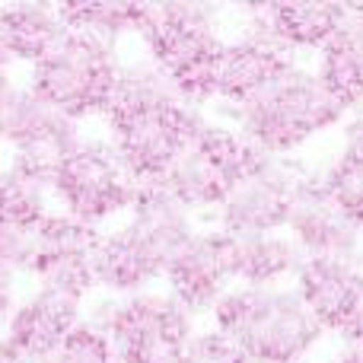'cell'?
<instances>
[{"label": "cell", "instance_id": "cell-1", "mask_svg": "<svg viewBox=\"0 0 363 363\" xmlns=\"http://www.w3.org/2000/svg\"><path fill=\"white\" fill-rule=\"evenodd\" d=\"M106 115L112 125V150L134 185H160L204 131L198 108L182 99L157 64L118 70Z\"/></svg>", "mask_w": 363, "mask_h": 363}, {"label": "cell", "instance_id": "cell-2", "mask_svg": "<svg viewBox=\"0 0 363 363\" xmlns=\"http://www.w3.org/2000/svg\"><path fill=\"white\" fill-rule=\"evenodd\" d=\"M213 319L249 363H296L322 335L300 294L277 287L230 290L217 300Z\"/></svg>", "mask_w": 363, "mask_h": 363}, {"label": "cell", "instance_id": "cell-3", "mask_svg": "<svg viewBox=\"0 0 363 363\" xmlns=\"http://www.w3.org/2000/svg\"><path fill=\"white\" fill-rule=\"evenodd\" d=\"M138 32L144 35L153 64L169 77L185 102H204L213 96L217 64L223 42L211 26V13L191 4H157L140 10Z\"/></svg>", "mask_w": 363, "mask_h": 363}, {"label": "cell", "instance_id": "cell-4", "mask_svg": "<svg viewBox=\"0 0 363 363\" xmlns=\"http://www.w3.org/2000/svg\"><path fill=\"white\" fill-rule=\"evenodd\" d=\"M345 115V106L325 89L315 74L290 67L255 99L242 102V138H249L268 157L306 144L319 131L332 128Z\"/></svg>", "mask_w": 363, "mask_h": 363}, {"label": "cell", "instance_id": "cell-5", "mask_svg": "<svg viewBox=\"0 0 363 363\" xmlns=\"http://www.w3.org/2000/svg\"><path fill=\"white\" fill-rule=\"evenodd\" d=\"M115 83H118V64L108 42L67 29V35L42 61L32 64L29 89L77 121L96 112H108Z\"/></svg>", "mask_w": 363, "mask_h": 363}, {"label": "cell", "instance_id": "cell-6", "mask_svg": "<svg viewBox=\"0 0 363 363\" xmlns=\"http://www.w3.org/2000/svg\"><path fill=\"white\" fill-rule=\"evenodd\" d=\"M268 160V153L258 150L242 134L204 125V131L191 140V147L176 160V166L166 172L160 185L182 207L223 204L233 194V188L249 179L252 172H258Z\"/></svg>", "mask_w": 363, "mask_h": 363}, {"label": "cell", "instance_id": "cell-7", "mask_svg": "<svg viewBox=\"0 0 363 363\" xmlns=\"http://www.w3.org/2000/svg\"><path fill=\"white\" fill-rule=\"evenodd\" d=\"M51 188L67 204V213L93 226L112 213L125 211L138 198V185L125 172L112 147L99 140H80L67 160L57 166Z\"/></svg>", "mask_w": 363, "mask_h": 363}, {"label": "cell", "instance_id": "cell-8", "mask_svg": "<svg viewBox=\"0 0 363 363\" xmlns=\"http://www.w3.org/2000/svg\"><path fill=\"white\" fill-rule=\"evenodd\" d=\"M4 138L16 147L13 169L42 182V185H51L57 166L80 144L74 118H67L55 106H48L32 89H10Z\"/></svg>", "mask_w": 363, "mask_h": 363}, {"label": "cell", "instance_id": "cell-9", "mask_svg": "<svg viewBox=\"0 0 363 363\" xmlns=\"http://www.w3.org/2000/svg\"><path fill=\"white\" fill-rule=\"evenodd\" d=\"M106 335L118 363H150L191 341V313L172 296L134 294L108 313Z\"/></svg>", "mask_w": 363, "mask_h": 363}, {"label": "cell", "instance_id": "cell-10", "mask_svg": "<svg viewBox=\"0 0 363 363\" xmlns=\"http://www.w3.org/2000/svg\"><path fill=\"white\" fill-rule=\"evenodd\" d=\"M96 245H99V233L89 223L70 213H48L38 223L32 274L45 284V290L80 303V296H86L96 284Z\"/></svg>", "mask_w": 363, "mask_h": 363}, {"label": "cell", "instance_id": "cell-11", "mask_svg": "<svg viewBox=\"0 0 363 363\" xmlns=\"http://www.w3.org/2000/svg\"><path fill=\"white\" fill-rule=\"evenodd\" d=\"M296 188H300V179H294L271 157L258 172L239 182L230 198L220 204L223 230L233 236H268L287 226Z\"/></svg>", "mask_w": 363, "mask_h": 363}, {"label": "cell", "instance_id": "cell-12", "mask_svg": "<svg viewBox=\"0 0 363 363\" xmlns=\"http://www.w3.org/2000/svg\"><path fill=\"white\" fill-rule=\"evenodd\" d=\"M77 325H80V303L42 290L13 313L6 338L0 341V363L55 360L57 347Z\"/></svg>", "mask_w": 363, "mask_h": 363}, {"label": "cell", "instance_id": "cell-13", "mask_svg": "<svg viewBox=\"0 0 363 363\" xmlns=\"http://www.w3.org/2000/svg\"><path fill=\"white\" fill-rule=\"evenodd\" d=\"M131 245L140 252L147 264L157 274H166L172 258L191 242V223L185 207L166 191L163 185H138L134 198V217L128 226H121Z\"/></svg>", "mask_w": 363, "mask_h": 363}, {"label": "cell", "instance_id": "cell-14", "mask_svg": "<svg viewBox=\"0 0 363 363\" xmlns=\"http://www.w3.org/2000/svg\"><path fill=\"white\" fill-rule=\"evenodd\" d=\"M290 70L287 45L271 38L268 32L255 29L252 35L239 38L233 45H223V55L217 64L213 96H223L233 102H249L258 93L277 83Z\"/></svg>", "mask_w": 363, "mask_h": 363}, {"label": "cell", "instance_id": "cell-15", "mask_svg": "<svg viewBox=\"0 0 363 363\" xmlns=\"http://www.w3.org/2000/svg\"><path fill=\"white\" fill-rule=\"evenodd\" d=\"M172 287V300H179L188 313L217 306L223 296V284L230 281V233H194L191 242L172 258L166 268Z\"/></svg>", "mask_w": 363, "mask_h": 363}, {"label": "cell", "instance_id": "cell-16", "mask_svg": "<svg viewBox=\"0 0 363 363\" xmlns=\"http://www.w3.org/2000/svg\"><path fill=\"white\" fill-rule=\"evenodd\" d=\"M287 226L296 245L306 252V258H347L351 262L357 249L360 230L335 207L322 182H300Z\"/></svg>", "mask_w": 363, "mask_h": 363}, {"label": "cell", "instance_id": "cell-17", "mask_svg": "<svg viewBox=\"0 0 363 363\" xmlns=\"http://www.w3.org/2000/svg\"><path fill=\"white\" fill-rule=\"evenodd\" d=\"M363 277L347 258H303L296 268V294L322 332H341L360 300Z\"/></svg>", "mask_w": 363, "mask_h": 363}, {"label": "cell", "instance_id": "cell-18", "mask_svg": "<svg viewBox=\"0 0 363 363\" xmlns=\"http://www.w3.org/2000/svg\"><path fill=\"white\" fill-rule=\"evenodd\" d=\"M315 77L345 108L363 99V6H347L345 23L322 45Z\"/></svg>", "mask_w": 363, "mask_h": 363}, {"label": "cell", "instance_id": "cell-19", "mask_svg": "<svg viewBox=\"0 0 363 363\" xmlns=\"http://www.w3.org/2000/svg\"><path fill=\"white\" fill-rule=\"evenodd\" d=\"M341 4H271L258 13L262 32L287 48H322L345 23Z\"/></svg>", "mask_w": 363, "mask_h": 363}, {"label": "cell", "instance_id": "cell-20", "mask_svg": "<svg viewBox=\"0 0 363 363\" xmlns=\"http://www.w3.org/2000/svg\"><path fill=\"white\" fill-rule=\"evenodd\" d=\"M64 35H67V26H64L57 6H0V45H4L6 57L38 64Z\"/></svg>", "mask_w": 363, "mask_h": 363}, {"label": "cell", "instance_id": "cell-21", "mask_svg": "<svg viewBox=\"0 0 363 363\" xmlns=\"http://www.w3.org/2000/svg\"><path fill=\"white\" fill-rule=\"evenodd\" d=\"M300 268L296 245L277 233L268 236H233L230 233V274L245 287H271L277 277Z\"/></svg>", "mask_w": 363, "mask_h": 363}, {"label": "cell", "instance_id": "cell-22", "mask_svg": "<svg viewBox=\"0 0 363 363\" xmlns=\"http://www.w3.org/2000/svg\"><path fill=\"white\" fill-rule=\"evenodd\" d=\"M319 182L328 198L335 201V207H338L357 230H363V118H357L351 125L345 153H341L338 163Z\"/></svg>", "mask_w": 363, "mask_h": 363}, {"label": "cell", "instance_id": "cell-23", "mask_svg": "<svg viewBox=\"0 0 363 363\" xmlns=\"http://www.w3.org/2000/svg\"><path fill=\"white\" fill-rule=\"evenodd\" d=\"M140 10L144 6H131V4H64V6H57L67 29L86 32V35H96L102 42H112L118 32L138 29Z\"/></svg>", "mask_w": 363, "mask_h": 363}, {"label": "cell", "instance_id": "cell-24", "mask_svg": "<svg viewBox=\"0 0 363 363\" xmlns=\"http://www.w3.org/2000/svg\"><path fill=\"white\" fill-rule=\"evenodd\" d=\"M48 217L45 185L10 166L0 172V223L4 226H38Z\"/></svg>", "mask_w": 363, "mask_h": 363}, {"label": "cell", "instance_id": "cell-25", "mask_svg": "<svg viewBox=\"0 0 363 363\" xmlns=\"http://www.w3.org/2000/svg\"><path fill=\"white\" fill-rule=\"evenodd\" d=\"M51 363H118V360H115L112 341H108L106 328L80 322V325L64 338V345L57 347Z\"/></svg>", "mask_w": 363, "mask_h": 363}, {"label": "cell", "instance_id": "cell-26", "mask_svg": "<svg viewBox=\"0 0 363 363\" xmlns=\"http://www.w3.org/2000/svg\"><path fill=\"white\" fill-rule=\"evenodd\" d=\"M38 226H4L0 223V277L29 271L35 264Z\"/></svg>", "mask_w": 363, "mask_h": 363}, {"label": "cell", "instance_id": "cell-27", "mask_svg": "<svg viewBox=\"0 0 363 363\" xmlns=\"http://www.w3.org/2000/svg\"><path fill=\"white\" fill-rule=\"evenodd\" d=\"M185 360L188 363H249L236 341L226 338L223 332L191 335V341L185 345Z\"/></svg>", "mask_w": 363, "mask_h": 363}, {"label": "cell", "instance_id": "cell-28", "mask_svg": "<svg viewBox=\"0 0 363 363\" xmlns=\"http://www.w3.org/2000/svg\"><path fill=\"white\" fill-rule=\"evenodd\" d=\"M341 335H345V338L351 341L354 347H363V290H360V300H357V306H354L347 325L341 328Z\"/></svg>", "mask_w": 363, "mask_h": 363}, {"label": "cell", "instance_id": "cell-29", "mask_svg": "<svg viewBox=\"0 0 363 363\" xmlns=\"http://www.w3.org/2000/svg\"><path fill=\"white\" fill-rule=\"evenodd\" d=\"M10 83L6 77H0V138H4V118H6V96H10Z\"/></svg>", "mask_w": 363, "mask_h": 363}, {"label": "cell", "instance_id": "cell-30", "mask_svg": "<svg viewBox=\"0 0 363 363\" xmlns=\"http://www.w3.org/2000/svg\"><path fill=\"white\" fill-rule=\"evenodd\" d=\"M150 363H188V360H185V347H179V351H166V354H160V357H153Z\"/></svg>", "mask_w": 363, "mask_h": 363}, {"label": "cell", "instance_id": "cell-31", "mask_svg": "<svg viewBox=\"0 0 363 363\" xmlns=\"http://www.w3.org/2000/svg\"><path fill=\"white\" fill-rule=\"evenodd\" d=\"M10 313V287H6V277H0V319Z\"/></svg>", "mask_w": 363, "mask_h": 363}, {"label": "cell", "instance_id": "cell-32", "mask_svg": "<svg viewBox=\"0 0 363 363\" xmlns=\"http://www.w3.org/2000/svg\"><path fill=\"white\" fill-rule=\"evenodd\" d=\"M332 363H363V347H347V351Z\"/></svg>", "mask_w": 363, "mask_h": 363}, {"label": "cell", "instance_id": "cell-33", "mask_svg": "<svg viewBox=\"0 0 363 363\" xmlns=\"http://www.w3.org/2000/svg\"><path fill=\"white\" fill-rule=\"evenodd\" d=\"M6 61H10V57H6V51H4V45H0V77H4V67H6Z\"/></svg>", "mask_w": 363, "mask_h": 363}, {"label": "cell", "instance_id": "cell-34", "mask_svg": "<svg viewBox=\"0 0 363 363\" xmlns=\"http://www.w3.org/2000/svg\"><path fill=\"white\" fill-rule=\"evenodd\" d=\"M19 363H51V360H19Z\"/></svg>", "mask_w": 363, "mask_h": 363}]
</instances>
